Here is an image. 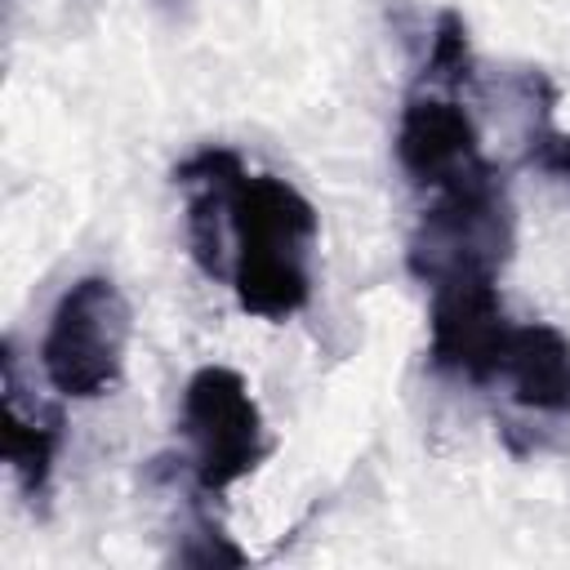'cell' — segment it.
Masks as SVG:
<instances>
[{
  "mask_svg": "<svg viewBox=\"0 0 570 570\" xmlns=\"http://www.w3.org/2000/svg\"><path fill=\"white\" fill-rule=\"evenodd\" d=\"M472 40H468V22L445 9L432 27V49H428V62H423V85L428 89H441V94H459L472 85Z\"/></svg>",
  "mask_w": 570,
  "mask_h": 570,
  "instance_id": "obj_11",
  "label": "cell"
},
{
  "mask_svg": "<svg viewBox=\"0 0 570 570\" xmlns=\"http://www.w3.org/2000/svg\"><path fill=\"white\" fill-rule=\"evenodd\" d=\"M499 276H459L428 289V365L463 383H494L508 343Z\"/></svg>",
  "mask_w": 570,
  "mask_h": 570,
  "instance_id": "obj_5",
  "label": "cell"
},
{
  "mask_svg": "<svg viewBox=\"0 0 570 570\" xmlns=\"http://www.w3.org/2000/svg\"><path fill=\"white\" fill-rule=\"evenodd\" d=\"M0 396H4V459L27 499H40L53 476V459L62 445V414L22 387L13 343L0 347Z\"/></svg>",
  "mask_w": 570,
  "mask_h": 570,
  "instance_id": "obj_8",
  "label": "cell"
},
{
  "mask_svg": "<svg viewBox=\"0 0 570 570\" xmlns=\"http://www.w3.org/2000/svg\"><path fill=\"white\" fill-rule=\"evenodd\" d=\"M392 147H396V165L405 169V178L423 191H445L459 178L490 165L481 156L476 120L468 116L459 94H441L428 85L405 98Z\"/></svg>",
  "mask_w": 570,
  "mask_h": 570,
  "instance_id": "obj_6",
  "label": "cell"
},
{
  "mask_svg": "<svg viewBox=\"0 0 570 570\" xmlns=\"http://www.w3.org/2000/svg\"><path fill=\"white\" fill-rule=\"evenodd\" d=\"M521 94H525V160L539 169V174H552V178H570V134L557 129L552 120V85L543 71H525L521 80Z\"/></svg>",
  "mask_w": 570,
  "mask_h": 570,
  "instance_id": "obj_10",
  "label": "cell"
},
{
  "mask_svg": "<svg viewBox=\"0 0 570 570\" xmlns=\"http://www.w3.org/2000/svg\"><path fill=\"white\" fill-rule=\"evenodd\" d=\"M312 200L276 178L245 174L232 205V294L240 312L263 321H285L312 298V249H316Z\"/></svg>",
  "mask_w": 570,
  "mask_h": 570,
  "instance_id": "obj_1",
  "label": "cell"
},
{
  "mask_svg": "<svg viewBox=\"0 0 570 570\" xmlns=\"http://www.w3.org/2000/svg\"><path fill=\"white\" fill-rule=\"evenodd\" d=\"M129 330H134V316L111 276L71 281L53 303V316L40 343V370L49 387L67 401L107 396L125 374Z\"/></svg>",
  "mask_w": 570,
  "mask_h": 570,
  "instance_id": "obj_3",
  "label": "cell"
},
{
  "mask_svg": "<svg viewBox=\"0 0 570 570\" xmlns=\"http://www.w3.org/2000/svg\"><path fill=\"white\" fill-rule=\"evenodd\" d=\"M436 200L419 214L405 263L410 272L432 289L441 281L459 276H499L517 227H512V200L494 165L459 178L445 191H432Z\"/></svg>",
  "mask_w": 570,
  "mask_h": 570,
  "instance_id": "obj_2",
  "label": "cell"
},
{
  "mask_svg": "<svg viewBox=\"0 0 570 570\" xmlns=\"http://www.w3.org/2000/svg\"><path fill=\"white\" fill-rule=\"evenodd\" d=\"M494 383H503L521 410L566 419L570 414V338L548 321L512 325Z\"/></svg>",
  "mask_w": 570,
  "mask_h": 570,
  "instance_id": "obj_9",
  "label": "cell"
},
{
  "mask_svg": "<svg viewBox=\"0 0 570 570\" xmlns=\"http://www.w3.org/2000/svg\"><path fill=\"white\" fill-rule=\"evenodd\" d=\"M183 441L187 468L200 494H223L267 459L263 410L232 365H200L183 387Z\"/></svg>",
  "mask_w": 570,
  "mask_h": 570,
  "instance_id": "obj_4",
  "label": "cell"
},
{
  "mask_svg": "<svg viewBox=\"0 0 570 570\" xmlns=\"http://www.w3.org/2000/svg\"><path fill=\"white\" fill-rule=\"evenodd\" d=\"M245 183V165L232 147H200L174 169V187L183 191V223L191 263L209 281L232 276V205Z\"/></svg>",
  "mask_w": 570,
  "mask_h": 570,
  "instance_id": "obj_7",
  "label": "cell"
}]
</instances>
